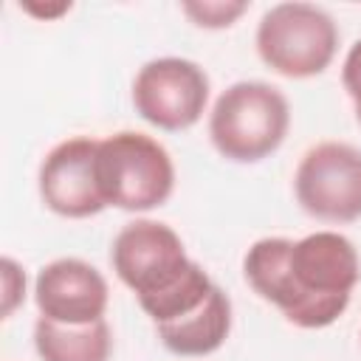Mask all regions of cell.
<instances>
[{
    "label": "cell",
    "mask_w": 361,
    "mask_h": 361,
    "mask_svg": "<svg viewBox=\"0 0 361 361\" xmlns=\"http://www.w3.org/2000/svg\"><path fill=\"white\" fill-rule=\"evenodd\" d=\"M251 290L302 330L330 327L361 282V257L350 237L313 231L302 240L262 237L243 257Z\"/></svg>",
    "instance_id": "1"
},
{
    "label": "cell",
    "mask_w": 361,
    "mask_h": 361,
    "mask_svg": "<svg viewBox=\"0 0 361 361\" xmlns=\"http://www.w3.org/2000/svg\"><path fill=\"white\" fill-rule=\"evenodd\" d=\"M110 262L152 324L186 316L214 288L203 265L186 254L180 234L149 217H138L116 234Z\"/></svg>",
    "instance_id": "2"
},
{
    "label": "cell",
    "mask_w": 361,
    "mask_h": 361,
    "mask_svg": "<svg viewBox=\"0 0 361 361\" xmlns=\"http://www.w3.org/2000/svg\"><path fill=\"white\" fill-rule=\"evenodd\" d=\"M288 127L290 104L285 93L257 79L228 85L209 113L212 147L234 164H257L276 152Z\"/></svg>",
    "instance_id": "3"
},
{
    "label": "cell",
    "mask_w": 361,
    "mask_h": 361,
    "mask_svg": "<svg viewBox=\"0 0 361 361\" xmlns=\"http://www.w3.org/2000/svg\"><path fill=\"white\" fill-rule=\"evenodd\" d=\"M96 178L107 206L149 212L169 200L175 189V164L158 138L121 130L99 141Z\"/></svg>",
    "instance_id": "4"
},
{
    "label": "cell",
    "mask_w": 361,
    "mask_h": 361,
    "mask_svg": "<svg viewBox=\"0 0 361 361\" xmlns=\"http://www.w3.org/2000/svg\"><path fill=\"white\" fill-rule=\"evenodd\" d=\"M336 20L313 3H276L257 25L259 59L285 79H310L330 68L338 51Z\"/></svg>",
    "instance_id": "5"
},
{
    "label": "cell",
    "mask_w": 361,
    "mask_h": 361,
    "mask_svg": "<svg viewBox=\"0 0 361 361\" xmlns=\"http://www.w3.org/2000/svg\"><path fill=\"white\" fill-rule=\"evenodd\" d=\"M296 203L322 223L361 220V149L347 141L310 147L293 175Z\"/></svg>",
    "instance_id": "6"
},
{
    "label": "cell",
    "mask_w": 361,
    "mask_h": 361,
    "mask_svg": "<svg viewBox=\"0 0 361 361\" xmlns=\"http://www.w3.org/2000/svg\"><path fill=\"white\" fill-rule=\"evenodd\" d=\"M209 104L206 71L183 56H158L138 68L133 79L135 113L166 133L189 130L200 121Z\"/></svg>",
    "instance_id": "7"
},
{
    "label": "cell",
    "mask_w": 361,
    "mask_h": 361,
    "mask_svg": "<svg viewBox=\"0 0 361 361\" xmlns=\"http://www.w3.org/2000/svg\"><path fill=\"white\" fill-rule=\"evenodd\" d=\"M99 141L90 135H73L59 141L39 164L37 189L42 203L68 220H85L107 209L96 178Z\"/></svg>",
    "instance_id": "8"
},
{
    "label": "cell",
    "mask_w": 361,
    "mask_h": 361,
    "mask_svg": "<svg viewBox=\"0 0 361 361\" xmlns=\"http://www.w3.org/2000/svg\"><path fill=\"white\" fill-rule=\"evenodd\" d=\"M39 316L59 324H90L104 319L110 288L99 268L79 257H59L39 268L34 279Z\"/></svg>",
    "instance_id": "9"
},
{
    "label": "cell",
    "mask_w": 361,
    "mask_h": 361,
    "mask_svg": "<svg viewBox=\"0 0 361 361\" xmlns=\"http://www.w3.org/2000/svg\"><path fill=\"white\" fill-rule=\"evenodd\" d=\"M161 344L180 358H203L220 350L231 333V299L214 285L212 293L186 316L155 324Z\"/></svg>",
    "instance_id": "10"
},
{
    "label": "cell",
    "mask_w": 361,
    "mask_h": 361,
    "mask_svg": "<svg viewBox=\"0 0 361 361\" xmlns=\"http://www.w3.org/2000/svg\"><path fill=\"white\" fill-rule=\"evenodd\" d=\"M34 347L42 361H110L113 333L104 319L90 324H59L39 316L34 322Z\"/></svg>",
    "instance_id": "11"
},
{
    "label": "cell",
    "mask_w": 361,
    "mask_h": 361,
    "mask_svg": "<svg viewBox=\"0 0 361 361\" xmlns=\"http://www.w3.org/2000/svg\"><path fill=\"white\" fill-rule=\"evenodd\" d=\"M180 8L200 28H228L248 11V3L245 0H189Z\"/></svg>",
    "instance_id": "12"
},
{
    "label": "cell",
    "mask_w": 361,
    "mask_h": 361,
    "mask_svg": "<svg viewBox=\"0 0 361 361\" xmlns=\"http://www.w3.org/2000/svg\"><path fill=\"white\" fill-rule=\"evenodd\" d=\"M0 285H3V319H8L25 299V271L11 259H0Z\"/></svg>",
    "instance_id": "13"
},
{
    "label": "cell",
    "mask_w": 361,
    "mask_h": 361,
    "mask_svg": "<svg viewBox=\"0 0 361 361\" xmlns=\"http://www.w3.org/2000/svg\"><path fill=\"white\" fill-rule=\"evenodd\" d=\"M341 85L347 90V96L355 102V107H361V39H355L344 56L341 65Z\"/></svg>",
    "instance_id": "14"
},
{
    "label": "cell",
    "mask_w": 361,
    "mask_h": 361,
    "mask_svg": "<svg viewBox=\"0 0 361 361\" xmlns=\"http://www.w3.org/2000/svg\"><path fill=\"white\" fill-rule=\"evenodd\" d=\"M20 8L31 17H39V20H56L62 14L71 11V3H54V6H39V3H20Z\"/></svg>",
    "instance_id": "15"
},
{
    "label": "cell",
    "mask_w": 361,
    "mask_h": 361,
    "mask_svg": "<svg viewBox=\"0 0 361 361\" xmlns=\"http://www.w3.org/2000/svg\"><path fill=\"white\" fill-rule=\"evenodd\" d=\"M355 116H358V124H361V107H355Z\"/></svg>",
    "instance_id": "16"
}]
</instances>
